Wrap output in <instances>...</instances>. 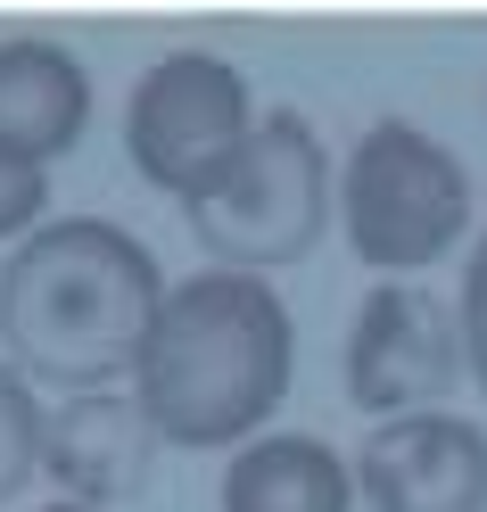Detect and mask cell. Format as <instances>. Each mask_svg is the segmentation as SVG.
<instances>
[{
    "label": "cell",
    "instance_id": "obj_1",
    "mask_svg": "<svg viewBox=\"0 0 487 512\" xmlns=\"http://www.w3.org/2000/svg\"><path fill=\"white\" fill-rule=\"evenodd\" d=\"M166 306L157 256L108 215H58L0 273V347L25 380L100 397L141 364L149 323Z\"/></svg>",
    "mask_w": 487,
    "mask_h": 512
},
{
    "label": "cell",
    "instance_id": "obj_2",
    "mask_svg": "<svg viewBox=\"0 0 487 512\" xmlns=\"http://www.w3.org/2000/svg\"><path fill=\"white\" fill-rule=\"evenodd\" d=\"M289 397V306L256 273H190L166 290L133 364V405L174 446H248Z\"/></svg>",
    "mask_w": 487,
    "mask_h": 512
},
{
    "label": "cell",
    "instance_id": "obj_3",
    "mask_svg": "<svg viewBox=\"0 0 487 512\" xmlns=\"http://www.w3.org/2000/svg\"><path fill=\"white\" fill-rule=\"evenodd\" d=\"M199 248L215 256L223 273H281L322 240V223L339 215V190H331V157H322L314 124L306 116H265L240 149V166L223 174L199 207H182Z\"/></svg>",
    "mask_w": 487,
    "mask_h": 512
},
{
    "label": "cell",
    "instance_id": "obj_4",
    "mask_svg": "<svg viewBox=\"0 0 487 512\" xmlns=\"http://www.w3.org/2000/svg\"><path fill=\"white\" fill-rule=\"evenodd\" d=\"M339 223L347 248L364 256L372 273H421L463 240L471 223V174L446 141H430L421 124H372L364 141L347 149L339 174Z\"/></svg>",
    "mask_w": 487,
    "mask_h": 512
},
{
    "label": "cell",
    "instance_id": "obj_5",
    "mask_svg": "<svg viewBox=\"0 0 487 512\" xmlns=\"http://www.w3.org/2000/svg\"><path fill=\"white\" fill-rule=\"evenodd\" d=\"M256 133V108H248V83L232 58L215 50H174L141 75L133 108H124V157L133 174L157 182L166 199L199 207L207 190L240 166V149Z\"/></svg>",
    "mask_w": 487,
    "mask_h": 512
},
{
    "label": "cell",
    "instance_id": "obj_6",
    "mask_svg": "<svg viewBox=\"0 0 487 512\" xmlns=\"http://www.w3.org/2000/svg\"><path fill=\"white\" fill-rule=\"evenodd\" d=\"M471 372L463 347V314L438 306L421 281H380V290L355 306L347 331V397L397 422V413H438V397Z\"/></svg>",
    "mask_w": 487,
    "mask_h": 512
},
{
    "label": "cell",
    "instance_id": "obj_7",
    "mask_svg": "<svg viewBox=\"0 0 487 512\" xmlns=\"http://www.w3.org/2000/svg\"><path fill=\"white\" fill-rule=\"evenodd\" d=\"M355 488L372 512H487V430L463 413H397L364 438Z\"/></svg>",
    "mask_w": 487,
    "mask_h": 512
},
{
    "label": "cell",
    "instance_id": "obj_8",
    "mask_svg": "<svg viewBox=\"0 0 487 512\" xmlns=\"http://www.w3.org/2000/svg\"><path fill=\"white\" fill-rule=\"evenodd\" d=\"M149 455H157V430H149V413L133 397H75V405H58V422L42 438V463L50 479L67 488V504H116V496H141V479H149Z\"/></svg>",
    "mask_w": 487,
    "mask_h": 512
},
{
    "label": "cell",
    "instance_id": "obj_9",
    "mask_svg": "<svg viewBox=\"0 0 487 512\" xmlns=\"http://www.w3.org/2000/svg\"><path fill=\"white\" fill-rule=\"evenodd\" d=\"M83 124H91V75L75 67V50L34 34L0 42V149L50 166L83 141Z\"/></svg>",
    "mask_w": 487,
    "mask_h": 512
},
{
    "label": "cell",
    "instance_id": "obj_10",
    "mask_svg": "<svg viewBox=\"0 0 487 512\" xmlns=\"http://www.w3.org/2000/svg\"><path fill=\"white\" fill-rule=\"evenodd\" d=\"M347 504H355V471L298 430L248 438L223 471V512H347Z\"/></svg>",
    "mask_w": 487,
    "mask_h": 512
},
{
    "label": "cell",
    "instance_id": "obj_11",
    "mask_svg": "<svg viewBox=\"0 0 487 512\" xmlns=\"http://www.w3.org/2000/svg\"><path fill=\"white\" fill-rule=\"evenodd\" d=\"M42 438H50V413L34 397V380L17 364H0V496H17L42 471Z\"/></svg>",
    "mask_w": 487,
    "mask_h": 512
},
{
    "label": "cell",
    "instance_id": "obj_12",
    "mask_svg": "<svg viewBox=\"0 0 487 512\" xmlns=\"http://www.w3.org/2000/svg\"><path fill=\"white\" fill-rule=\"evenodd\" d=\"M42 207H50V166L0 149V240H17V232L34 240L42 232Z\"/></svg>",
    "mask_w": 487,
    "mask_h": 512
},
{
    "label": "cell",
    "instance_id": "obj_13",
    "mask_svg": "<svg viewBox=\"0 0 487 512\" xmlns=\"http://www.w3.org/2000/svg\"><path fill=\"white\" fill-rule=\"evenodd\" d=\"M463 347H471V380L487 389V240H479L471 273H463Z\"/></svg>",
    "mask_w": 487,
    "mask_h": 512
},
{
    "label": "cell",
    "instance_id": "obj_14",
    "mask_svg": "<svg viewBox=\"0 0 487 512\" xmlns=\"http://www.w3.org/2000/svg\"><path fill=\"white\" fill-rule=\"evenodd\" d=\"M42 512H91V504H42Z\"/></svg>",
    "mask_w": 487,
    "mask_h": 512
}]
</instances>
